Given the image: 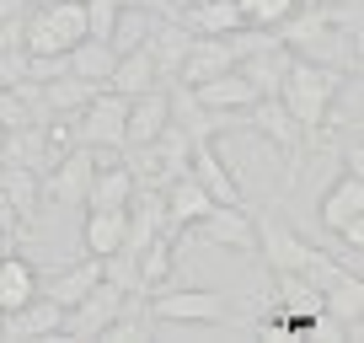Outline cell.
<instances>
[{
  "mask_svg": "<svg viewBox=\"0 0 364 343\" xmlns=\"http://www.w3.org/2000/svg\"><path fill=\"white\" fill-rule=\"evenodd\" d=\"M338 86H343V70L311 65V59H289V70H284V80H279L273 97L289 107V118L306 129V139H316L327 129L332 102H338Z\"/></svg>",
  "mask_w": 364,
  "mask_h": 343,
  "instance_id": "obj_1",
  "label": "cell"
},
{
  "mask_svg": "<svg viewBox=\"0 0 364 343\" xmlns=\"http://www.w3.org/2000/svg\"><path fill=\"white\" fill-rule=\"evenodd\" d=\"M182 236H198L215 252H236V258H257V215L247 204H209V215L198 226H188Z\"/></svg>",
  "mask_w": 364,
  "mask_h": 343,
  "instance_id": "obj_2",
  "label": "cell"
},
{
  "mask_svg": "<svg viewBox=\"0 0 364 343\" xmlns=\"http://www.w3.org/2000/svg\"><path fill=\"white\" fill-rule=\"evenodd\" d=\"M145 311L156 317V327H215V322H225V300L215 295V290H156V295L145 300Z\"/></svg>",
  "mask_w": 364,
  "mask_h": 343,
  "instance_id": "obj_3",
  "label": "cell"
},
{
  "mask_svg": "<svg viewBox=\"0 0 364 343\" xmlns=\"http://www.w3.org/2000/svg\"><path fill=\"white\" fill-rule=\"evenodd\" d=\"M124 118H129V97H118V92L102 86V92L70 118V134L86 150H124Z\"/></svg>",
  "mask_w": 364,
  "mask_h": 343,
  "instance_id": "obj_4",
  "label": "cell"
},
{
  "mask_svg": "<svg viewBox=\"0 0 364 343\" xmlns=\"http://www.w3.org/2000/svg\"><path fill=\"white\" fill-rule=\"evenodd\" d=\"M129 290L107 285V279H97V285L86 290V295L75 300V306H65V322H59V338H102V327L124 311Z\"/></svg>",
  "mask_w": 364,
  "mask_h": 343,
  "instance_id": "obj_5",
  "label": "cell"
},
{
  "mask_svg": "<svg viewBox=\"0 0 364 343\" xmlns=\"http://www.w3.org/2000/svg\"><path fill=\"white\" fill-rule=\"evenodd\" d=\"M91 172H97V150L70 145L65 156L43 172V199H48V204H59V209H86Z\"/></svg>",
  "mask_w": 364,
  "mask_h": 343,
  "instance_id": "obj_6",
  "label": "cell"
},
{
  "mask_svg": "<svg viewBox=\"0 0 364 343\" xmlns=\"http://www.w3.org/2000/svg\"><path fill=\"white\" fill-rule=\"evenodd\" d=\"M247 118H252V129H257L273 150H284V161H289L284 183H295V161H300V150H306V129L289 118V107L279 102V97H257V102L247 107Z\"/></svg>",
  "mask_w": 364,
  "mask_h": 343,
  "instance_id": "obj_7",
  "label": "cell"
},
{
  "mask_svg": "<svg viewBox=\"0 0 364 343\" xmlns=\"http://www.w3.org/2000/svg\"><path fill=\"white\" fill-rule=\"evenodd\" d=\"M236 38H198L188 43V54H182L177 75H171V86H204V80L225 75V70H236Z\"/></svg>",
  "mask_w": 364,
  "mask_h": 343,
  "instance_id": "obj_8",
  "label": "cell"
},
{
  "mask_svg": "<svg viewBox=\"0 0 364 343\" xmlns=\"http://www.w3.org/2000/svg\"><path fill=\"white\" fill-rule=\"evenodd\" d=\"M188 177H193V183L204 188L215 204H247V199H241V183L230 177V167L220 161V150L209 145V139H193V156H188Z\"/></svg>",
  "mask_w": 364,
  "mask_h": 343,
  "instance_id": "obj_9",
  "label": "cell"
},
{
  "mask_svg": "<svg viewBox=\"0 0 364 343\" xmlns=\"http://www.w3.org/2000/svg\"><path fill=\"white\" fill-rule=\"evenodd\" d=\"M359 215H364V172H353V167H348L338 183L321 194V204H316V226L338 236V231L348 226V220H359Z\"/></svg>",
  "mask_w": 364,
  "mask_h": 343,
  "instance_id": "obj_10",
  "label": "cell"
},
{
  "mask_svg": "<svg viewBox=\"0 0 364 343\" xmlns=\"http://www.w3.org/2000/svg\"><path fill=\"white\" fill-rule=\"evenodd\" d=\"M166 124H171V97H166V86L129 97V118H124V150H129V145H150V139H156Z\"/></svg>",
  "mask_w": 364,
  "mask_h": 343,
  "instance_id": "obj_11",
  "label": "cell"
},
{
  "mask_svg": "<svg viewBox=\"0 0 364 343\" xmlns=\"http://www.w3.org/2000/svg\"><path fill=\"white\" fill-rule=\"evenodd\" d=\"M59 322H65V311L48 295H33L16 311H0V338H59Z\"/></svg>",
  "mask_w": 364,
  "mask_h": 343,
  "instance_id": "obj_12",
  "label": "cell"
},
{
  "mask_svg": "<svg viewBox=\"0 0 364 343\" xmlns=\"http://www.w3.org/2000/svg\"><path fill=\"white\" fill-rule=\"evenodd\" d=\"M161 199H166V231H171L177 241H182V231L198 226V220L209 215V204H215V199H209L204 188L188 177V172H182V177H171V183L161 188Z\"/></svg>",
  "mask_w": 364,
  "mask_h": 343,
  "instance_id": "obj_13",
  "label": "cell"
},
{
  "mask_svg": "<svg viewBox=\"0 0 364 343\" xmlns=\"http://www.w3.org/2000/svg\"><path fill=\"white\" fill-rule=\"evenodd\" d=\"M188 92H193L198 107H209V113H247V107L257 102V86H252L241 70H225V75L204 80V86H188Z\"/></svg>",
  "mask_w": 364,
  "mask_h": 343,
  "instance_id": "obj_14",
  "label": "cell"
},
{
  "mask_svg": "<svg viewBox=\"0 0 364 343\" xmlns=\"http://www.w3.org/2000/svg\"><path fill=\"white\" fill-rule=\"evenodd\" d=\"M134 268H139V295H156V290L171 285V274H177V236H150L145 247L134 252Z\"/></svg>",
  "mask_w": 364,
  "mask_h": 343,
  "instance_id": "obj_15",
  "label": "cell"
},
{
  "mask_svg": "<svg viewBox=\"0 0 364 343\" xmlns=\"http://www.w3.org/2000/svg\"><path fill=\"white\" fill-rule=\"evenodd\" d=\"M97 279H102V258H91V252H86L80 263L59 268V274H48V279H38V295H48L59 311H65V306H75V300L86 295Z\"/></svg>",
  "mask_w": 364,
  "mask_h": 343,
  "instance_id": "obj_16",
  "label": "cell"
},
{
  "mask_svg": "<svg viewBox=\"0 0 364 343\" xmlns=\"http://www.w3.org/2000/svg\"><path fill=\"white\" fill-rule=\"evenodd\" d=\"M0 194L11 199L22 231L38 226V215H43V177H38V172H27V167H0Z\"/></svg>",
  "mask_w": 364,
  "mask_h": 343,
  "instance_id": "obj_17",
  "label": "cell"
},
{
  "mask_svg": "<svg viewBox=\"0 0 364 343\" xmlns=\"http://www.w3.org/2000/svg\"><path fill=\"white\" fill-rule=\"evenodd\" d=\"M134 172L129 167H113V161H97L91 172V188H86V209H124L134 199Z\"/></svg>",
  "mask_w": 364,
  "mask_h": 343,
  "instance_id": "obj_18",
  "label": "cell"
},
{
  "mask_svg": "<svg viewBox=\"0 0 364 343\" xmlns=\"http://www.w3.org/2000/svg\"><path fill=\"white\" fill-rule=\"evenodd\" d=\"M124 236H129L124 209H86V226H80V247H86L91 258H113V252L124 247Z\"/></svg>",
  "mask_w": 364,
  "mask_h": 343,
  "instance_id": "obj_19",
  "label": "cell"
},
{
  "mask_svg": "<svg viewBox=\"0 0 364 343\" xmlns=\"http://www.w3.org/2000/svg\"><path fill=\"white\" fill-rule=\"evenodd\" d=\"M65 59H70V75L91 80V86H107V75H113V65H118V48L107 43V38H80Z\"/></svg>",
  "mask_w": 364,
  "mask_h": 343,
  "instance_id": "obj_20",
  "label": "cell"
},
{
  "mask_svg": "<svg viewBox=\"0 0 364 343\" xmlns=\"http://www.w3.org/2000/svg\"><path fill=\"white\" fill-rule=\"evenodd\" d=\"M156 86H161V75H156V65H150L145 48L118 54L113 75H107V92H118V97H139V92H156Z\"/></svg>",
  "mask_w": 364,
  "mask_h": 343,
  "instance_id": "obj_21",
  "label": "cell"
},
{
  "mask_svg": "<svg viewBox=\"0 0 364 343\" xmlns=\"http://www.w3.org/2000/svg\"><path fill=\"white\" fill-rule=\"evenodd\" d=\"M38 22L54 33V43L65 48H75L80 38H86V0H54V6H38Z\"/></svg>",
  "mask_w": 364,
  "mask_h": 343,
  "instance_id": "obj_22",
  "label": "cell"
},
{
  "mask_svg": "<svg viewBox=\"0 0 364 343\" xmlns=\"http://www.w3.org/2000/svg\"><path fill=\"white\" fill-rule=\"evenodd\" d=\"M97 92H102V86L70 75V70H65V75H54V80H43V102H48V113H54V118H75Z\"/></svg>",
  "mask_w": 364,
  "mask_h": 343,
  "instance_id": "obj_23",
  "label": "cell"
},
{
  "mask_svg": "<svg viewBox=\"0 0 364 343\" xmlns=\"http://www.w3.org/2000/svg\"><path fill=\"white\" fill-rule=\"evenodd\" d=\"M321 311L338 322H364V285L359 274H338L327 290H321Z\"/></svg>",
  "mask_w": 364,
  "mask_h": 343,
  "instance_id": "obj_24",
  "label": "cell"
},
{
  "mask_svg": "<svg viewBox=\"0 0 364 343\" xmlns=\"http://www.w3.org/2000/svg\"><path fill=\"white\" fill-rule=\"evenodd\" d=\"M236 6H241V22H247V27H262V33H273L284 16H295L306 0H236Z\"/></svg>",
  "mask_w": 364,
  "mask_h": 343,
  "instance_id": "obj_25",
  "label": "cell"
},
{
  "mask_svg": "<svg viewBox=\"0 0 364 343\" xmlns=\"http://www.w3.org/2000/svg\"><path fill=\"white\" fill-rule=\"evenodd\" d=\"M124 0H86V38H113V22Z\"/></svg>",
  "mask_w": 364,
  "mask_h": 343,
  "instance_id": "obj_26",
  "label": "cell"
},
{
  "mask_svg": "<svg viewBox=\"0 0 364 343\" xmlns=\"http://www.w3.org/2000/svg\"><path fill=\"white\" fill-rule=\"evenodd\" d=\"M0 231L22 236V220H16V209H11V199H6V194H0Z\"/></svg>",
  "mask_w": 364,
  "mask_h": 343,
  "instance_id": "obj_27",
  "label": "cell"
},
{
  "mask_svg": "<svg viewBox=\"0 0 364 343\" xmlns=\"http://www.w3.org/2000/svg\"><path fill=\"white\" fill-rule=\"evenodd\" d=\"M6 252H16V236H11V231H0V258H6Z\"/></svg>",
  "mask_w": 364,
  "mask_h": 343,
  "instance_id": "obj_28",
  "label": "cell"
},
{
  "mask_svg": "<svg viewBox=\"0 0 364 343\" xmlns=\"http://www.w3.org/2000/svg\"><path fill=\"white\" fill-rule=\"evenodd\" d=\"M38 6H54V0H27V11H38Z\"/></svg>",
  "mask_w": 364,
  "mask_h": 343,
  "instance_id": "obj_29",
  "label": "cell"
},
{
  "mask_svg": "<svg viewBox=\"0 0 364 343\" xmlns=\"http://www.w3.org/2000/svg\"><path fill=\"white\" fill-rule=\"evenodd\" d=\"M0 139H6V124H0Z\"/></svg>",
  "mask_w": 364,
  "mask_h": 343,
  "instance_id": "obj_30",
  "label": "cell"
}]
</instances>
